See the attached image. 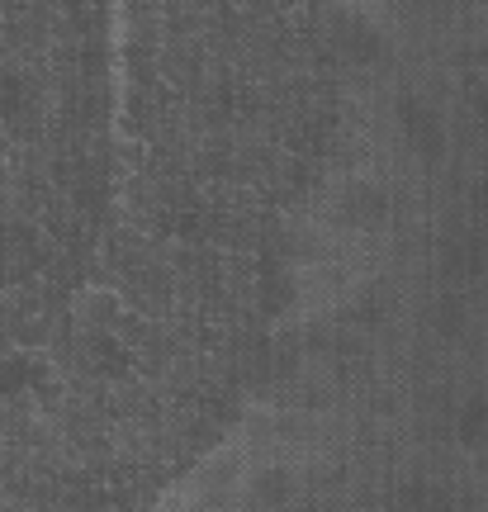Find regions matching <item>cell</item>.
<instances>
[{"label":"cell","instance_id":"cell-1","mask_svg":"<svg viewBox=\"0 0 488 512\" xmlns=\"http://www.w3.org/2000/svg\"><path fill=\"white\" fill-rule=\"evenodd\" d=\"M48 15V0H0V285L24 275V266L43 275L34 247H43L48 223H38V204L29 200V166L48 138V76L34 62L48 48L29 24ZM53 271V266H48Z\"/></svg>","mask_w":488,"mask_h":512}]
</instances>
